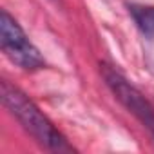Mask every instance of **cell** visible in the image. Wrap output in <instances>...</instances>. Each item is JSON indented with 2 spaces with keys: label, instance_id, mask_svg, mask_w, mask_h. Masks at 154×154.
Returning a JSON list of instances; mask_svg holds the SVG:
<instances>
[{
  "label": "cell",
  "instance_id": "6da1fadb",
  "mask_svg": "<svg viewBox=\"0 0 154 154\" xmlns=\"http://www.w3.org/2000/svg\"><path fill=\"white\" fill-rule=\"evenodd\" d=\"M2 100L9 112L22 123V127L44 147L51 150H72L67 140L54 129V125L42 114V111L15 85L4 82L2 84Z\"/></svg>",
  "mask_w": 154,
  "mask_h": 154
},
{
  "label": "cell",
  "instance_id": "7a4b0ae2",
  "mask_svg": "<svg viewBox=\"0 0 154 154\" xmlns=\"http://www.w3.org/2000/svg\"><path fill=\"white\" fill-rule=\"evenodd\" d=\"M0 45H2L4 54L15 65L26 71L40 69L45 63L40 51L29 42L24 29L8 11L0 13Z\"/></svg>",
  "mask_w": 154,
  "mask_h": 154
},
{
  "label": "cell",
  "instance_id": "3957f363",
  "mask_svg": "<svg viewBox=\"0 0 154 154\" xmlns=\"http://www.w3.org/2000/svg\"><path fill=\"white\" fill-rule=\"evenodd\" d=\"M100 72L103 76L105 84L109 85V89L114 93V96L125 105L127 111H131L149 129V132L154 138V107L149 103V100H145V96L134 85H131L123 76L116 69H112L111 65L102 63L100 65Z\"/></svg>",
  "mask_w": 154,
  "mask_h": 154
},
{
  "label": "cell",
  "instance_id": "277c9868",
  "mask_svg": "<svg viewBox=\"0 0 154 154\" xmlns=\"http://www.w3.org/2000/svg\"><path fill=\"white\" fill-rule=\"evenodd\" d=\"M131 15L145 36H154V8L149 6H131Z\"/></svg>",
  "mask_w": 154,
  "mask_h": 154
}]
</instances>
